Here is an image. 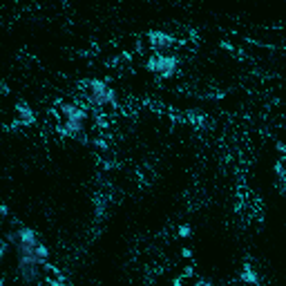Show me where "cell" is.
<instances>
[{"mask_svg":"<svg viewBox=\"0 0 286 286\" xmlns=\"http://www.w3.org/2000/svg\"><path fill=\"white\" fill-rule=\"evenodd\" d=\"M7 241H9V244H16V232H9V235H7Z\"/></svg>","mask_w":286,"mask_h":286,"instance_id":"obj_17","label":"cell"},{"mask_svg":"<svg viewBox=\"0 0 286 286\" xmlns=\"http://www.w3.org/2000/svg\"><path fill=\"white\" fill-rule=\"evenodd\" d=\"M0 286H2V277H0Z\"/></svg>","mask_w":286,"mask_h":286,"instance_id":"obj_23","label":"cell"},{"mask_svg":"<svg viewBox=\"0 0 286 286\" xmlns=\"http://www.w3.org/2000/svg\"><path fill=\"white\" fill-rule=\"evenodd\" d=\"M38 244V237L31 228H18L16 232V250L18 255H31Z\"/></svg>","mask_w":286,"mask_h":286,"instance_id":"obj_3","label":"cell"},{"mask_svg":"<svg viewBox=\"0 0 286 286\" xmlns=\"http://www.w3.org/2000/svg\"><path fill=\"white\" fill-rule=\"evenodd\" d=\"M181 255H183L186 259H190V257H192V250H190V248H183V253H181Z\"/></svg>","mask_w":286,"mask_h":286,"instance_id":"obj_18","label":"cell"},{"mask_svg":"<svg viewBox=\"0 0 286 286\" xmlns=\"http://www.w3.org/2000/svg\"><path fill=\"white\" fill-rule=\"evenodd\" d=\"M179 70V58L168 54H154V74H159L163 80L172 78Z\"/></svg>","mask_w":286,"mask_h":286,"instance_id":"obj_2","label":"cell"},{"mask_svg":"<svg viewBox=\"0 0 286 286\" xmlns=\"http://www.w3.org/2000/svg\"><path fill=\"white\" fill-rule=\"evenodd\" d=\"M94 123H96L98 130H107V128H110V121H107V116L101 114V112H98V114H94Z\"/></svg>","mask_w":286,"mask_h":286,"instance_id":"obj_10","label":"cell"},{"mask_svg":"<svg viewBox=\"0 0 286 286\" xmlns=\"http://www.w3.org/2000/svg\"><path fill=\"white\" fill-rule=\"evenodd\" d=\"M197 286H210V282H206V280H197Z\"/></svg>","mask_w":286,"mask_h":286,"instance_id":"obj_20","label":"cell"},{"mask_svg":"<svg viewBox=\"0 0 286 286\" xmlns=\"http://www.w3.org/2000/svg\"><path fill=\"white\" fill-rule=\"evenodd\" d=\"M177 40L172 38L165 31H147V45H150L152 52H163V49H170Z\"/></svg>","mask_w":286,"mask_h":286,"instance_id":"obj_4","label":"cell"},{"mask_svg":"<svg viewBox=\"0 0 286 286\" xmlns=\"http://www.w3.org/2000/svg\"><path fill=\"white\" fill-rule=\"evenodd\" d=\"M34 255H36V259L40 262V266H43V262H47V259H49V248H47V246H43V244H36Z\"/></svg>","mask_w":286,"mask_h":286,"instance_id":"obj_9","label":"cell"},{"mask_svg":"<svg viewBox=\"0 0 286 286\" xmlns=\"http://www.w3.org/2000/svg\"><path fill=\"white\" fill-rule=\"evenodd\" d=\"M58 110H61L63 119H78V121H83V123L89 119V114L83 107H78L76 103H70V101H61L58 103Z\"/></svg>","mask_w":286,"mask_h":286,"instance_id":"obj_5","label":"cell"},{"mask_svg":"<svg viewBox=\"0 0 286 286\" xmlns=\"http://www.w3.org/2000/svg\"><path fill=\"white\" fill-rule=\"evenodd\" d=\"M145 70H147V72H154V56H150V58H147V63H145Z\"/></svg>","mask_w":286,"mask_h":286,"instance_id":"obj_14","label":"cell"},{"mask_svg":"<svg viewBox=\"0 0 286 286\" xmlns=\"http://www.w3.org/2000/svg\"><path fill=\"white\" fill-rule=\"evenodd\" d=\"M239 282H244V284H250V286H257V284H259L257 271H255L250 264H244V268H241V273H239Z\"/></svg>","mask_w":286,"mask_h":286,"instance_id":"obj_8","label":"cell"},{"mask_svg":"<svg viewBox=\"0 0 286 286\" xmlns=\"http://www.w3.org/2000/svg\"><path fill=\"white\" fill-rule=\"evenodd\" d=\"M0 214H2V217H7V214H9V208L4 204H0Z\"/></svg>","mask_w":286,"mask_h":286,"instance_id":"obj_16","label":"cell"},{"mask_svg":"<svg viewBox=\"0 0 286 286\" xmlns=\"http://www.w3.org/2000/svg\"><path fill=\"white\" fill-rule=\"evenodd\" d=\"M2 257H4V241L0 239V259H2Z\"/></svg>","mask_w":286,"mask_h":286,"instance_id":"obj_19","label":"cell"},{"mask_svg":"<svg viewBox=\"0 0 286 286\" xmlns=\"http://www.w3.org/2000/svg\"><path fill=\"white\" fill-rule=\"evenodd\" d=\"M87 101L92 107H110V110H119V98L116 92L101 78H89L87 83Z\"/></svg>","mask_w":286,"mask_h":286,"instance_id":"obj_1","label":"cell"},{"mask_svg":"<svg viewBox=\"0 0 286 286\" xmlns=\"http://www.w3.org/2000/svg\"><path fill=\"white\" fill-rule=\"evenodd\" d=\"M192 275H195V268H192V266L183 268V277H192Z\"/></svg>","mask_w":286,"mask_h":286,"instance_id":"obj_15","label":"cell"},{"mask_svg":"<svg viewBox=\"0 0 286 286\" xmlns=\"http://www.w3.org/2000/svg\"><path fill=\"white\" fill-rule=\"evenodd\" d=\"M273 170H275L277 179H284V165H282V161H277V163L273 165Z\"/></svg>","mask_w":286,"mask_h":286,"instance_id":"obj_13","label":"cell"},{"mask_svg":"<svg viewBox=\"0 0 286 286\" xmlns=\"http://www.w3.org/2000/svg\"><path fill=\"white\" fill-rule=\"evenodd\" d=\"M275 147H277V152H280V154H284V143H277Z\"/></svg>","mask_w":286,"mask_h":286,"instance_id":"obj_21","label":"cell"},{"mask_svg":"<svg viewBox=\"0 0 286 286\" xmlns=\"http://www.w3.org/2000/svg\"><path fill=\"white\" fill-rule=\"evenodd\" d=\"M190 232H192V230H190V226H186V223H181V226L177 228V235L181 237V239H186V237H190Z\"/></svg>","mask_w":286,"mask_h":286,"instance_id":"obj_12","label":"cell"},{"mask_svg":"<svg viewBox=\"0 0 286 286\" xmlns=\"http://www.w3.org/2000/svg\"><path fill=\"white\" fill-rule=\"evenodd\" d=\"M63 130H65V137H80L85 130V123L78 119H63Z\"/></svg>","mask_w":286,"mask_h":286,"instance_id":"obj_7","label":"cell"},{"mask_svg":"<svg viewBox=\"0 0 286 286\" xmlns=\"http://www.w3.org/2000/svg\"><path fill=\"white\" fill-rule=\"evenodd\" d=\"M16 114H18V121L13 125H22V128H29V125L36 123V114L31 112V107L27 103H18L16 105Z\"/></svg>","mask_w":286,"mask_h":286,"instance_id":"obj_6","label":"cell"},{"mask_svg":"<svg viewBox=\"0 0 286 286\" xmlns=\"http://www.w3.org/2000/svg\"><path fill=\"white\" fill-rule=\"evenodd\" d=\"M172 284H174V286H181L183 280H181V277H177V280H172Z\"/></svg>","mask_w":286,"mask_h":286,"instance_id":"obj_22","label":"cell"},{"mask_svg":"<svg viewBox=\"0 0 286 286\" xmlns=\"http://www.w3.org/2000/svg\"><path fill=\"white\" fill-rule=\"evenodd\" d=\"M87 143H92V145L98 147V150H107V147H110V143L103 141V139H92V141H87Z\"/></svg>","mask_w":286,"mask_h":286,"instance_id":"obj_11","label":"cell"}]
</instances>
